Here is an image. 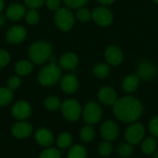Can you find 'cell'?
<instances>
[{"label":"cell","mask_w":158,"mask_h":158,"mask_svg":"<svg viewBox=\"0 0 158 158\" xmlns=\"http://www.w3.org/2000/svg\"><path fill=\"white\" fill-rule=\"evenodd\" d=\"M143 107L141 101L133 96H123L118 98L113 106L116 118L124 123L136 122L143 114Z\"/></svg>","instance_id":"6da1fadb"},{"label":"cell","mask_w":158,"mask_h":158,"mask_svg":"<svg viewBox=\"0 0 158 158\" xmlns=\"http://www.w3.org/2000/svg\"><path fill=\"white\" fill-rule=\"evenodd\" d=\"M28 55L33 63L41 65L50 58L52 55V46L49 43L44 41L33 43L29 48Z\"/></svg>","instance_id":"7a4b0ae2"},{"label":"cell","mask_w":158,"mask_h":158,"mask_svg":"<svg viewBox=\"0 0 158 158\" xmlns=\"http://www.w3.org/2000/svg\"><path fill=\"white\" fill-rule=\"evenodd\" d=\"M61 80V68L56 63L50 62L41 69L38 73V81L44 86H53Z\"/></svg>","instance_id":"3957f363"},{"label":"cell","mask_w":158,"mask_h":158,"mask_svg":"<svg viewBox=\"0 0 158 158\" xmlns=\"http://www.w3.org/2000/svg\"><path fill=\"white\" fill-rule=\"evenodd\" d=\"M61 112L63 117L69 121H76L82 116V108L81 104L75 99L65 100L61 104Z\"/></svg>","instance_id":"277c9868"},{"label":"cell","mask_w":158,"mask_h":158,"mask_svg":"<svg viewBox=\"0 0 158 158\" xmlns=\"http://www.w3.org/2000/svg\"><path fill=\"white\" fill-rule=\"evenodd\" d=\"M74 15L67 7H60L56 11L55 22L57 28L62 31H69L74 25Z\"/></svg>","instance_id":"5b68a950"},{"label":"cell","mask_w":158,"mask_h":158,"mask_svg":"<svg viewBox=\"0 0 158 158\" xmlns=\"http://www.w3.org/2000/svg\"><path fill=\"white\" fill-rule=\"evenodd\" d=\"M103 117V109L96 102H89L82 109V118L88 125L97 124Z\"/></svg>","instance_id":"8992f818"},{"label":"cell","mask_w":158,"mask_h":158,"mask_svg":"<svg viewBox=\"0 0 158 158\" xmlns=\"http://www.w3.org/2000/svg\"><path fill=\"white\" fill-rule=\"evenodd\" d=\"M145 135V128L140 122H132L125 131V139L131 145H137L143 142Z\"/></svg>","instance_id":"52a82bcc"},{"label":"cell","mask_w":158,"mask_h":158,"mask_svg":"<svg viewBox=\"0 0 158 158\" xmlns=\"http://www.w3.org/2000/svg\"><path fill=\"white\" fill-rule=\"evenodd\" d=\"M93 19L100 26H109L113 21L112 12L105 6H96L92 12Z\"/></svg>","instance_id":"ba28073f"},{"label":"cell","mask_w":158,"mask_h":158,"mask_svg":"<svg viewBox=\"0 0 158 158\" xmlns=\"http://www.w3.org/2000/svg\"><path fill=\"white\" fill-rule=\"evenodd\" d=\"M100 132L105 141L112 142L117 140L119 135V128L113 120H106L102 123Z\"/></svg>","instance_id":"9c48e42d"},{"label":"cell","mask_w":158,"mask_h":158,"mask_svg":"<svg viewBox=\"0 0 158 158\" xmlns=\"http://www.w3.org/2000/svg\"><path fill=\"white\" fill-rule=\"evenodd\" d=\"M27 36V31L24 27L15 25L9 28L6 33V39L10 44H19L25 40Z\"/></svg>","instance_id":"30bf717a"},{"label":"cell","mask_w":158,"mask_h":158,"mask_svg":"<svg viewBox=\"0 0 158 158\" xmlns=\"http://www.w3.org/2000/svg\"><path fill=\"white\" fill-rule=\"evenodd\" d=\"M98 100L105 106H114L118 100V95L116 91L109 86L102 87L97 93Z\"/></svg>","instance_id":"8fae6325"},{"label":"cell","mask_w":158,"mask_h":158,"mask_svg":"<svg viewBox=\"0 0 158 158\" xmlns=\"http://www.w3.org/2000/svg\"><path fill=\"white\" fill-rule=\"evenodd\" d=\"M31 114V106L26 101H18L12 107V115L17 119H26Z\"/></svg>","instance_id":"7c38bea8"},{"label":"cell","mask_w":158,"mask_h":158,"mask_svg":"<svg viewBox=\"0 0 158 158\" xmlns=\"http://www.w3.org/2000/svg\"><path fill=\"white\" fill-rule=\"evenodd\" d=\"M156 71H157L156 67L153 63L144 61L138 66L137 76L143 81H149L156 76Z\"/></svg>","instance_id":"4fadbf2b"},{"label":"cell","mask_w":158,"mask_h":158,"mask_svg":"<svg viewBox=\"0 0 158 158\" xmlns=\"http://www.w3.org/2000/svg\"><path fill=\"white\" fill-rule=\"evenodd\" d=\"M60 86L63 92L69 94H74L79 88V81L73 74H67L60 80Z\"/></svg>","instance_id":"5bb4252c"},{"label":"cell","mask_w":158,"mask_h":158,"mask_svg":"<svg viewBox=\"0 0 158 158\" xmlns=\"http://www.w3.org/2000/svg\"><path fill=\"white\" fill-rule=\"evenodd\" d=\"M105 57L112 66H118L123 61V54L121 50L115 45H110L106 49Z\"/></svg>","instance_id":"9a60e30c"},{"label":"cell","mask_w":158,"mask_h":158,"mask_svg":"<svg viewBox=\"0 0 158 158\" xmlns=\"http://www.w3.org/2000/svg\"><path fill=\"white\" fill-rule=\"evenodd\" d=\"M11 132L14 137L18 139H25L32 132V126L28 122H17L11 128Z\"/></svg>","instance_id":"2e32d148"},{"label":"cell","mask_w":158,"mask_h":158,"mask_svg":"<svg viewBox=\"0 0 158 158\" xmlns=\"http://www.w3.org/2000/svg\"><path fill=\"white\" fill-rule=\"evenodd\" d=\"M78 62H79V58L74 53L67 52L61 56V57L59 58L58 64L61 69L70 70L77 67Z\"/></svg>","instance_id":"e0dca14e"},{"label":"cell","mask_w":158,"mask_h":158,"mask_svg":"<svg viewBox=\"0 0 158 158\" xmlns=\"http://www.w3.org/2000/svg\"><path fill=\"white\" fill-rule=\"evenodd\" d=\"M35 140L41 146L48 147L54 143V135L48 129L40 128L35 133Z\"/></svg>","instance_id":"ac0fdd59"},{"label":"cell","mask_w":158,"mask_h":158,"mask_svg":"<svg viewBox=\"0 0 158 158\" xmlns=\"http://www.w3.org/2000/svg\"><path fill=\"white\" fill-rule=\"evenodd\" d=\"M26 10L24 6L20 4H12L10 5L6 11V16L10 20H19L23 16H25Z\"/></svg>","instance_id":"d6986e66"},{"label":"cell","mask_w":158,"mask_h":158,"mask_svg":"<svg viewBox=\"0 0 158 158\" xmlns=\"http://www.w3.org/2000/svg\"><path fill=\"white\" fill-rule=\"evenodd\" d=\"M140 84V78L136 74L127 76L122 81V88L126 93H133L135 92Z\"/></svg>","instance_id":"ffe728a7"},{"label":"cell","mask_w":158,"mask_h":158,"mask_svg":"<svg viewBox=\"0 0 158 158\" xmlns=\"http://www.w3.org/2000/svg\"><path fill=\"white\" fill-rule=\"evenodd\" d=\"M157 139L151 136L143 140L141 143V149L145 155H154L157 150Z\"/></svg>","instance_id":"44dd1931"},{"label":"cell","mask_w":158,"mask_h":158,"mask_svg":"<svg viewBox=\"0 0 158 158\" xmlns=\"http://www.w3.org/2000/svg\"><path fill=\"white\" fill-rule=\"evenodd\" d=\"M33 69V65L31 61L29 60H19V62H17L16 66H15V70L16 72L20 75V76H26L29 75Z\"/></svg>","instance_id":"7402d4cb"},{"label":"cell","mask_w":158,"mask_h":158,"mask_svg":"<svg viewBox=\"0 0 158 158\" xmlns=\"http://www.w3.org/2000/svg\"><path fill=\"white\" fill-rule=\"evenodd\" d=\"M67 158H87V151L84 146L81 144H75L70 147L68 152Z\"/></svg>","instance_id":"603a6c76"},{"label":"cell","mask_w":158,"mask_h":158,"mask_svg":"<svg viewBox=\"0 0 158 158\" xmlns=\"http://www.w3.org/2000/svg\"><path fill=\"white\" fill-rule=\"evenodd\" d=\"M95 137V131L92 125H86L81 128L80 131V138L84 143H90L92 142Z\"/></svg>","instance_id":"cb8c5ba5"},{"label":"cell","mask_w":158,"mask_h":158,"mask_svg":"<svg viewBox=\"0 0 158 158\" xmlns=\"http://www.w3.org/2000/svg\"><path fill=\"white\" fill-rule=\"evenodd\" d=\"M110 72V68L108 65L105 64V63H100L97 64L96 66H94V69H93V73L94 75L98 78V79H105L108 76Z\"/></svg>","instance_id":"d4e9b609"},{"label":"cell","mask_w":158,"mask_h":158,"mask_svg":"<svg viewBox=\"0 0 158 158\" xmlns=\"http://www.w3.org/2000/svg\"><path fill=\"white\" fill-rule=\"evenodd\" d=\"M56 144L61 149H66L72 144V136L69 132H63L59 134L56 140Z\"/></svg>","instance_id":"484cf974"},{"label":"cell","mask_w":158,"mask_h":158,"mask_svg":"<svg viewBox=\"0 0 158 158\" xmlns=\"http://www.w3.org/2000/svg\"><path fill=\"white\" fill-rule=\"evenodd\" d=\"M118 155L122 158L130 157L133 154V145L129 143H120L117 148Z\"/></svg>","instance_id":"4316f807"},{"label":"cell","mask_w":158,"mask_h":158,"mask_svg":"<svg viewBox=\"0 0 158 158\" xmlns=\"http://www.w3.org/2000/svg\"><path fill=\"white\" fill-rule=\"evenodd\" d=\"M13 98V93L6 87H0V106L8 105Z\"/></svg>","instance_id":"83f0119b"},{"label":"cell","mask_w":158,"mask_h":158,"mask_svg":"<svg viewBox=\"0 0 158 158\" xmlns=\"http://www.w3.org/2000/svg\"><path fill=\"white\" fill-rule=\"evenodd\" d=\"M98 153L100 156L104 157L109 156L113 153V145L111 144V142L108 141L102 142L98 146Z\"/></svg>","instance_id":"f1b7e54d"},{"label":"cell","mask_w":158,"mask_h":158,"mask_svg":"<svg viewBox=\"0 0 158 158\" xmlns=\"http://www.w3.org/2000/svg\"><path fill=\"white\" fill-rule=\"evenodd\" d=\"M25 18H26L27 23L30 25H35L40 20L39 13L35 8H30L25 14Z\"/></svg>","instance_id":"f546056e"},{"label":"cell","mask_w":158,"mask_h":158,"mask_svg":"<svg viewBox=\"0 0 158 158\" xmlns=\"http://www.w3.org/2000/svg\"><path fill=\"white\" fill-rule=\"evenodd\" d=\"M44 106L48 110L54 111L61 106L60 100L56 96H49L44 100Z\"/></svg>","instance_id":"4dcf8cb0"},{"label":"cell","mask_w":158,"mask_h":158,"mask_svg":"<svg viewBox=\"0 0 158 158\" xmlns=\"http://www.w3.org/2000/svg\"><path fill=\"white\" fill-rule=\"evenodd\" d=\"M76 15H77L78 19L82 22L89 21L92 19V12L90 11V9H88L86 7H80L77 11Z\"/></svg>","instance_id":"1f68e13d"},{"label":"cell","mask_w":158,"mask_h":158,"mask_svg":"<svg viewBox=\"0 0 158 158\" xmlns=\"http://www.w3.org/2000/svg\"><path fill=\"white\" fill-rule=\"evenodd\" d=\"M40 158H61V154L57 149L50 147L42 152Z\"/></svg>","instance_id":"d6a6232c"},{"label":"cell","mask_w":158,"mask_h":158,"mask_svg":"<svg viewBox=\"0 0 158 158\" xmlns=\"http://www.w3.org/2000/svg\"><path fill=\"white\" fill-rule=\"evenodd\" d=\"M149 131L151 135L158 139V116L153 118L149 123Z\"/></svg>","instance_id":"836d02e7"},{"label":"cell","mask_w":158,"mask_h":158,"mask_svg":"<svg viewBox=\"0 0 158 158\" xmlns=\"http://www.w3.org/2000/svg\"><path fill=\"white\" fill-rule=\"evenodd\" d=\"M88 0H64L66 5L70 8H80L82 7Z\"/></svg>","instance_id":"e575fe53"},{"label":"cell","mask_w":158,"mask_h":158,"mask_svg":"<svg viewBox=\"0 0 158 158\" xmlns=\"http://www.w3.org/2000/svg\"><path fill=\"white\" fill-rule=\"evenodd\" d=\"M19 85H20V80L17 76H12L7 81V88L10 89L11 91L18 89Z\"/></svg>","instance_id":"d590c367"},{"label":"cell","mask_w":158,"mask_h":158,"mask_svg":"<svg viewBox=\"0 0 158 158\" xmlns=\"http://www.w3.org/2000/svg\"><path fill=\"white\" fill-rule=\"evenodd\" d=\"M10 61V56L7 51L0 49V69L6 67Z\"/></svg>","instance_id":"8d00e7d4"},{"label":"cell","mask_w":158,"mask_h":158,"mask_svg":"<svg viewBox=\"0 0 158 158\" xmlns=\"http://www.w3.org/2000/svg\"><path fill=\"white\" fill-rule=\"evenodd\" d=\"M45 0H24L25 5L30 8H38L44 5Z\"/></svg>","instance_id":"74e56055"},{"label":"cell","mask_w":158,"mask_h":158,"mask_svg":"<svg viewBox=\"0 0 158 158\" xmlns=\"http://www.w3.org/2000/svg\"><path fill=\"white\" fill-rule=\"evenodd\" d=\"M46 6L51 10H58L60 8V0H45Z\"/></svg>","instance_id":"f35d334b"},{"label":"cell","mask_w":158,"mask_h":158,"mask_svg":"<svg viewBox=\"0 0 158 158\" xmlns=\"http://www.w3.org/2000/svg\"><path fill=\"white\" fill-rule=\"evenodd\" d=\"M99 3H101L102 5H110V4H112L115 0H97Z\"/></svg>","instance_id":"ab89813d"},{"label":"cell","mask_w":158,"mask_h":158,"mask_svg":"<svg viewBox=\"0 0 158 158\" xmlns=\"http://www.w3.org/2000/svg\"><path fill=\"white\" fill-rule=\"evenodd\" d=\"M6 23V17L0 14V27L4 26Z\"/></svg>","instance_id":"60d3db41"},{"label":"cell","mask_w":158,"mask_h":158,"mask_svg":"<svg viewBox=\"0 0 158 158\" xmlns=\"http://www.w3.org/2000/svg\"><path fill=\"white\" fill-rule=\"evenodd\" d=\"M4 6H5L4 0H0V13H1V12H2V10L4 9Z\"/></svg>","instance_id":"b9f144b4"},{"label":"cell","mask_w":158,"mask_h":158,"mask_svg":"<svg viewBox=\"0 0 158 158\" xmlns=\"http://www.w3.org/2000/svg\"><path fill=\"white\" fill-rule=\"evenodd\" d=\"M153 158H158V150H156V152H155V154H154V156Z\"/></svg>","instance_id":"7bdbcfd3"},{"label":"cell","mask_w":158,"mask_h":158,"mask_svg":"<svg viewBox=\"0 0 158 158\" xmlns=\"http://www.w3.org/2000/svg\"><path fill=\"white\" fill-rule=\"evenodd\" d=\"M154 2H156V4H158V0H154Z\"/></svg>","instance_id":"ee69618b"}]
</instances>
